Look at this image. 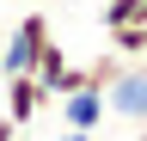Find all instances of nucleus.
<instances>
[{
    "label": "nucleus",
    "instance_id": "obj_1",
    "mask_svg": "<svg viewBox=\"0 0 147 141\" xmlns=\"http://www.w3.org/2000/svg\"><path fill=\"white\" fill-rule=\"evenodd\" d=\"M104 111L110 117H129L135 129L147 123V61H129L123 74L104 86Z\"/></svg>",
    "mask_w": 147,
    "mask_h": 141
},
{
    "label": "nucleus",
    "instance_id": "obj_2",
    "mask_svg": "<svg viewBox=\"0 0 147 141\" xmlns=\"http://www.w3.org/2000/svg\"><path fill=\"white\" fill-rule=\"evenodd\" d=\"M0 104H6V117L18 123V129H31L37 111L49 104V86L37 80V74H6V80H0Z\"/></svg>",
    "mask_w": 147,
    "mask_h": 141
},
{
    "label": "nucleus",
    "instance_id": "obj_3",
    "mask_svg": "<svg viewBox=\"0 0 147 141\" xmlns=\"http://www.w3.org/2000/svg\"><path fill=\"white\" fill-rule=\"evenodd\" d=\"M43 43H49V19H43V12H25L18 31H12V43L0 49V67H6V74H31V61H37Z\"/></svg>",
    "mask_w": 147,
    "mask_h": 141
},
{
    "label": "nucleus",
    "instance_id": "obj_4",
    "mask_svg": "<svg viewBox=\"0 0 147 141\" xmlns=\"http://www.w3.org/2000/svg\"><path fill=\"white\" fill-rule=\"evenodd\" d=\"M104 117H110V111H104V92H98V86H80V92L61 98V123H67V129H80V135H98Z\"/></svg>",
    "mask_w": 147,
    "mask_h": 141
},
{
    "label": "nucleus",
    "instance_id": "obj_5",
    "mask_svg": "<svg viewBox=\"0 0 147 141\" xmlns=\"http://www.w3.org/2000/svg\"><path fill=\"white\" fill-rule=\"evenodd\" d=\"M110 31V49H117L123 61H141L147 55V25H104Z\"/></svg>",
    "mask_w": 147,
    "mask_h": 141
},
{
    "label": "nucleus",
    "instance_id": "obj_6",
    "mask_svg": "<svg viewBox=\"0 0 147 141\" xmlns=\"http://www.w3.org/2000/svg\"><path fill=\"white\" fill-rule=\"evenodd\" d=\"M61 67H67V55H61V43H43V49H37V61H31V74L37 80H43V86H55V80H61Z\"/></svg>",
    "mask_w": 147,
    "mask_h": 141
},
{
    "label": "nucleus",
    "instance_id": "obj_7",
    "mask_svg": "<svg viewBox=\"0 0 147 141\" xmlns=\"http://www.w3.org/2000/svg\"><path fill=\"white\" fill-rule=\"evenodd\" d=\"M123 67H129V61L117 55V49H104V55H98V61H92V67H86V80H92V86H98V92H104V86H110V80H117V74H123Z\"/></svg>",
    "mask_w": 147,
    "mask_h": 141
},
{
    "label": "nucleus",
    "instance_id": "obj_8",
    "mask_svg": "<svg viewBox=\"0 0 147 141\" xmlns=\"http://www.w3.org/2000/svg\"><path fill=\"white\" fill-rule=\"evenodd\" d=\"M98 19H104V25H147V19H141V0H104Z\"/></svg>",
    "mask_w": 147,
    "mask_h": 141
},
{
    "label": "nucleus",
    "instance_id": "obj_9",
    "mask_svg": "<svg viewBox=\"0 0 147 141\" xmlns=\"http://www.w3.org/2000/svg\"><path fill=\"white\" fill-rule=\"evenodd\" d=\"M61 141H92V135H80V129H67V135H61Z\"/></svg>",
    "mask_w": 147,
    "mask_h": 141
},
{
    "label": "nucleus",
    "instance_id": "obj_10",
    "mask_svg": "<svg viewBox=\"0 0 147 141\" xmlns=\"http://www.w3.org/2000/svg\"><path fill=\"white\" fill-rule=\"evenodd\" d=\"M135 141H147V123H141V129H135Z\"/></svg>",
    "mask_w": 147,
    "mask_h": 141
},
{
    "label": "nucleus",
    "instance_id": "obj_11",
    "mask_svg": "<svg viewBox=\"0 0 147 141\" xmlns=\"http://www.w3.org/2000/svg\"><path fill=\"white\" fill-rule=\"evenodd\" d=\"M141 19H147V0H141Z\"/></svg>",
    "mask_w": 147,
    "mask_h": 141
},
{
    "label": "nucleus",
    "instance_id": "obj_12",
    "mask_svg": "<svg viewBox=\"0 0 147 141\" xmlns=\"http://www.w3.org/2000/svg\"><path fill=\"white\" fill-rule=\"evenodd\" d=\"M18 141H31V135H25V129H18Z\"/></svg>",
    "mask_w": 147,
    "mask_h": 141
},
{
    "label": "nucleus",
    "instance_id": "obj_13",
    "mask_svg": "<svg viewBox=\"0 0 147 141\" xmlns=\"http://www.w3.org/2000/svg\"><path fill=\"white\" fill-rule=\"evenodd\" d=\"M0 80H6V67H0Z\"/></svg>",
    "mask_w": 147,
    "mask_h": 141
},
{
    "label": "nucleus",
    "instance_id": "obj_14",
    "mask_svg": "<svg viewBox=\"0 0 147 141\" xmlns=\"http://www.w3.org/2000/svg\"><path fill=\"white\" fill-rule=\"evenodd\" d=\"M141 61H147V55H141Z\"/></svg>",
    "mask_w": 147,
    "mask_h": 141
}]
</instances>
